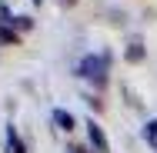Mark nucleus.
Masks as SVG:
<instances>
[{"instance_id": "9d476101", "label": "nucleus", "mask_w": 157, "mask_h": 153, "mask_svg": "<svg viewBox=\"0 0 157 153\" xmlns=\"http://www.w3.org/2000/svg\"><path fill=\"white\" fill-rule=\"evenodd\" d=\"M63 3H74V0H63Z\"/></svg>"}, {"instance_id": "423d86ee", "label": "nucleus", "mask_w": 157, "mask_h": 153, "mask_svg": "<svg viewBox=\"0 0 157 153\" xmlns=\"http://www.w3.org/2000/svg\"><path fill=\"white\" fill-rule=\"evenodd\" d=\"M144 140H147V143L157 150V120H151L147 126H144Z\"/></svg>"}, {"instance_id": "39448f33", "label": "nucleus", "mask_w": 157, "mask_h": 153, "mask_svg": "<svg viewBox=\"0 0 157 153\" xmlns=\"http://www.w3.org/2000/svg\"><path fill=\"white\" fill-rule=\"evenodd\" d=\"M127 60H130V63L144 60V43H140V40H134V43L127 47Z\"/></svg>"}, {"instance_id": "20e7f679", "label": "nucleus", "mask_w": 157, "mask_h": 153, "mask_svg": "<svg viewBox=\"0 0 157 153\" xmlns=\"http://www.w3.org/2000/svg\"><path fill=\"white\" fill-rule=\"evenodd\" d=\"M54 123H57L60 130H74V117H70L67 110H54Z\"/></svg>"}, {"instance_id": "0eeeda50", "label": "nucleus", "mask_w": 157, "mask_h": 153, "mask_svg": "<svg viewBox=\"0 0 157 153\" xmlns=\"http://www.w3.org/2000/svg\"><path fill=\"white\" fill-rule=\"evenodd\" d=\"M17 40H20V37L10 30V27H0V43H17Z\"/></svg>"}, {"instance_id": "f257e3e1", "label": "nucleus", "mask_w": 157, "mask_h": 153, "mask_svg": "<svg viewBox=\"0 0 157 153\" xmlns=\"http://www.w3.org/2000/svg\"><path fill=\"white\" fill-rule=\"evenodd\" d=\"M77 73H80L84 80H90V83H104V80H107V57H100V53L84 57L80 67H77Z\"/></svg>"}, {"instance_id": "6e6552de", "label": "nucleus", "mask_w": 157, "mask_h": 153, "mask_svg": "<svg viewBox=\"0 0 157 153\" xmlns=\"http://www.w3.org/2000/svg\"><path fill=\"white\" fill-rule=\"evenodd\" d=\"M13 24H17L20 30H30V27H33V20H30V17H13Z\"/></svg>"}, {"instance_id": "9b49d317", "label": "nucleus", "mask_w": 157, "mask_h": 153, "mask_svg": "<svg viewBox=\"0 0 157 153\" xmlns=\"http://www.w3.org/2000/svg\"><path fill=\"white\" fill-rule=\"evenodd\" d=\"M33 3H40V0H33Z\"/></svg>"}, {"instance_id": "7ed1b4c3", "label": "nucleus", "mask_w": 157, "mask_h": 153, "mask_svg": "<svg viewBox=\"0 0 157 153\" xmlns=\"http://www.w3.org/2000/svg\"><path fill=\"white\" fill-rule=\"evenodd\" d=\"M7 153H27V150H24V143H20V137H17V130H13V126H7Z\"/></svg>"}, {"instance_id": "1a4fd4ad", "label": "nucleus", "mask_w": 157, "mask_h": 153, "mask_svg": "<svg viewBox=\"0 0 157 153\" xmlns=\"http://www.w3.org/2000/svg\"><path fill=\"white\" fill-rule=\"evenodd\" d=\"M0 24H3V27H7V24H13V17H10V10H7L3 3H0Z\"/></svg>"}, {"instance_id": "f03ea898", "label": "nucleus", "mask_w": 157, "mask_h": 153, "mask_svg": "<svg viewBox=\"0 0 157 153\" xmlns=\"http://www.w3.org/2000/svg\"><path fill=\"white\" fill-rule=\"evenodd\" d=\"M87 137H90V143H94V150H97V153H110V143H107L104 130H100L94 120H87Z\"/></svg>"}]
</instances>
